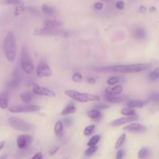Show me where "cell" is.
<instances>
[{"instance_id": "obj_1", "label": "cell", "mask_w": 159, "mask_h": 159, "mask_svg": "<svg viewBox=\"0 0 159 159\" xmlns=\"http://www.w3.org/2000/svg\"><path fill=\"white\" fill-rule=\"evenodd\" d=\"M148 67V65L143 63L129 64V65H118L112 66L99 67L94 68V70L99 73H110L112 71L131 73H137L146 70Z\"/></svg>"}, {"instance_id": "obj_2", "label": "cell", "mask_w": 159, "mask_h": 159, "mask_svg": "<svg viewBox=\"0 0 159 159\" xmlns=\"http://www.w3.org/2000/svg\"><path fill=\"white\" fill-rule=\"evenodd\" d=\"M4 52L7 60L9 62H14L16 54V40L14 34L9 32L4 39Z\"/></svg>"}, {"instance_id": "obj_3", "label": "cell", "mask_w": 159, "mask_h": 159, "mask_svg": "<svg viewBox=\"0 0 159 159\" xmlns=\"http://www.w3.org/2000/svg\"><path fill=\"white\" fill-rule=\"evenodd\" d=\"M64 93L66 96H69L71 99L80 102H87L89 101H99V97L97 95L91 94L88 93H80L78 91L71 90V89L65 90Z\"/></svg>"}, {"instance_id": "obj_4", "label": "cell", "mask_w": 159, "mask_h": 159, "mask_svg": "<svg viewBox=\"0 0 159 159\" xmlns=\"http://www.w3.org/2000/svg\"><path fill=\"white\" fill-rule=\"evenodd\" d=\"M20 64L23 70L27 74H31L34 69V66L30 58L27 48L23 46L20 54Z\"/></svg>"}, {"instance_id": "obj_5", "label": "cell", "mask_w": 159, "mask_h": 159, "mask_svg": "<svg viewBox=\"0 0 159 159\" xmlns=\"http://www.w3.org/2000/svg\"><path fill=\"white\" fill-rule=\"evenodd\" d=\"M8 123L11 127L18 130L28 131L33 128V125L32 124L16 117H9L8 119Z\"/></svg>"}, {"instance_id": "obj_6", "label": "cell", "mask_w": 159, "mask_h": 159, "mask_svg": "<svg viewBox=\"0 0 159 159\" xmlns=\"http://www.w3.org/2000/svg\"><path fill=\"white\" fill-rule=\"evenodd\" d=\"M37 35H61L63 37L68 36V32L58 28H40L37 29L34 31Z\"/></svg>"}, {"instance_id": "obj_7", "label": "cell", "mask_w": 159, "mask_h": 159, "mask_svg": "<svg viewBox=\"0 0 159 159\" xmlns=\"http://www.w3.org/2000/svg\"><path fill=\"white\" fill-rule=\"evenodd\" d=\"M40 109L37 105H16L12 106L9 108V111L11 112H35Z\"/></svg>"}, {"instance_id": "obj_8", "label": "cell", "mask_w": 159, "mask_h": 159, "mask_svg": "<svg viewBox=\"0 0 159 159\" xmlns=\"http://www.w3.org/2000/svg\"><path fill=\"white\" fill-rule=\"evenodd\" d=\"M22 80V76L20 71L19 69H16L14 71L11 80L8 82V84H7L8 88L11 89H16L18 88L20 85Z\"/></svg>"}, {"instance_id": "obj_9", "label": "cell", "mask_w": 159, "mask_h": 159, "mask_svg": "<svg viewBox=\"0 0 159 159\" xmlns=\"http://www.w3.org/2000/svg\"><path fill=\"white\" fill-rule=\"evenodd\" d=\"M32 140V137L29 134L20 135L17 139V147L20 149H25L30 145Z\"/></svg>"}, {"instance_id": "obj_10", "label": "cell", "mask_w": 159, "mask_h": 159, "mask_svg": "<svg viewBox=\"0 0 159 159\" xmlns=\"http://www.w3.org/2000/svg\"><path fill=\"white\" fill-rule=\"evenodd\" d=\"M37 74L39 77L49 76L52 75V70L45 61H41L37 68Z\"/></svg>"}, {"instance_id": "obj_11", "label": "cell", "mask_w": 159, "mask_h": 159, "mask_svg": "<svg viewBox=\"0 0 159 159\" xmlns=\"http://www.w3.org/2000/svg\"><path fill=\"white\" fill-rule=\"evenodd\" d=\"M33 93L37 95H40V96H55V94L53 91L52 90L39 86L37 84H34L33 85Z\"/></svg>"}, {"instance_id": "obj_12", "label": "cell", "mask_w": 159, "mask_h": 159, "mask_svg": "<svg viewBox=\"0 0 159 159\" xmlns=\"http://www.w3.org/2000/svg\"><path fill=\"white\" fill-rule=\"evenodd\" d=\"M138 116H129V117H121L119 119H117L114 120H113L111 123V126L113 127H116V126H119L124 124H127L129 122H131L132 121L138 120Z\"/></svg>"}, {"instance_id": "obj_13", "label": "cell", "mask_w": 159, "mask_h": 159, "mask_svg": "<svg viewBox=\"0 0 159 159\" xmlns=\"http://www.w3.org/2000/svg\"><path fill=\"white\" fill-rule=\"evenodd\" d=\"M123 129L127 131L135 133H142L146 131V128L138 123H131L125 126Z\"/></svg>"}, {"instance_id": "obj_14", "label": "cell", "mask_w": 159, "mask_h": 159, "mask_svg": "<svg viewBox=\"0 0 159 159\" xmlns=\"http://www.w3.org/2000/svg\"><path fill=\"white\" fill-rule=\"evenodd\" d=\"M9 94L6 91L0 93V107L6 109L8 107Z\"/></svg>"}, {"instance_id": "obj_15", "label": "cell", "mask_w": 159, "mask_h": 159, "mask_svg": "<svg viewBox=\"0 0 159 159\" xmlns=\"http://www.w3.org/2000/svg\"><path fill=\"white\" fill-rule=\"evenodd\" d=\"M122 87L120 85H117L112 88H105V93L108 94H119L122 91Z\"/></svg>"}, {"instance_id": "obj_16", "label": "cell", "mask_w": 159, "mask_h": 159, "mask_svg": "<svg viewBox=\"0 0 159 159\" xmlns=\"http://www.w3.org/2000/svg\"><path fill=\"white\" fill-rule=\"evenodd\" d=\"M45 28H57L62 25V23L58 20H47L43 22V24Z\"/></svg>"}, {"instance_id": "obj_17", "label": "cell", "mask_w": 159, "mask_h": 159, "mask_svg": "<svg viewBox=\"0 0 159 159\" xmlns=\"http://www.w3.org/2000/svg\"><path fill=\"white\" fill-rule=\"evenodd\" d=\"M104 99L106 101L112 102V103H117V102H120L121 101H122L123 98L122 97H116L113 94H104Z\"/></svg>"}, {"instance_id": "obj_18", "label": "cell", "mask_w": 159, "mask_h": 159, "mask_svg": "<svg viewBox=\"0 0 159 159\" xmlns=\"http://www.w3.org/2000/svg\"><path fill=\"white\" fill-rule=\"evenodd\" d=\"M135 37H136L138 39H143L146 37L147 32L142 27H139L137 28L134 32Z\"/></svg>"}, {"instance_id": "obj_19", "label": "cell", "mask_w": 159, "mask_h": 159, "mask_svg": "<svg viewBox=\"0 0 159 159\" xmlns=\"http://www.w3.org/2000/svg\"><path fill=\"white\" fill-rule=\"evenodd\" d=\"M34 94L31 92H25V93H23L20 94V98L21 99V100L25 102V103H29L30 102L32 99L34 98Z\"/></svg>"}, {"instance_id": "obj_20", "label": "cell", "mask_w": 159, "mask_h": 159, "mask_svg": "<svg viewBox=\"0 0 159 159\" xmlns=\"http://www.w3.org/2000/svg\"><path fill=\"white\" fill-rule=\"evenodd\" d=\"M127 104L129 108H141L143 106V102L142 101L139 100H130L127 102Z\"/></svg>"}, {"instance_id": "obj_21", "label": "cell", "mask_w": 159, "mask_h": 159, "mask_svg": "<svg viewBox=\"0 0 159 159\" xmlns=\"http://www.w3.org/2000/svg\"><path fill=\"white\" fill-rule=\"evenodd\" d=\"M88 116L92 119H99L101 117V112L97 109H92L88 112Z\"/></svg>"}, {"instance_id": "obj_22", "label": "cell", "mask_w": 159, "mask_h": 159, "mask_svg": "<svg viewBox=\"0 0 159 159\" xmlns=\"http://www.w3.org/2000/svg\"><path fill=\"white\" fill-rule=\"evenodd\" d=\"M63 124L60 120H58L57 122V123L55 125L54 127V132L55 134L57 136H61L62 132H63Z\"/></svg>"}, {"instance_id": "obj_23", "label": "cell", "mask_w": 159, "mask_h": 159, "mask_svg": "<svg viewBox=\"0 0 159 159\" xmlns=\"http://www.w3.org/2000/svg\"><path fill=\"white\" fill-rule=\"evenodd\" d=\"M149 154L148 149L146 147H142L138 153V157L139 159H146L148 157Z\"/></svg>"}, {"instance_id": "obj_24", "label": "cell", "mask_w": 159, "mask_h": 159, "mask_svg": "<svg viewBox=\"0 0 159 159\" xmlns=\"http://www.w3.org/2000/svg\"><path fill=\"white\" fill-rule=\"evenodd\" d=\"M76 111V107L73 104H70L65 107L61 112L62 116H65L69 114H73Z\"/></svg>"}, {"instance_id": "obj_25", "label": "cell", "mask_w": 159, "mask_h": 159, "mask_svg": "<svg viewBox=\"0 0 159 159\" xmlns=\"http://www.w3.org/2000/svg\"><path fill=\"white\" fill-rule=\"evenodd\" d=\"M42 11L43 13L48 15H52L55 13V9L53 7L48 6L45 4L42 6Z\"/></svg>"}, {"instance_id": "obj_26", "label": "cell", "mask_w": 159, "mask_h": 159, "mask_svg": "<svg viewBox=\"0 0 159 159\" xmlns=\"http://www.w3.org/2000/svg\"><path fill=\"white\" fill-rule=\"evenodd\" d=\"M120 113L122 114H123L124 116H125L127 117H129V116H137L135 111L134 109H132V108H129V107H125L123 108L121 111H120Z\"/></svg>"}, {"instance_id": "obj_27", "label": "cell", "mask_w": 159, "mask_h": 159, "mask_svg": "<svg viewBox=\"0 0 159 159\" xmlns=\"http://www.w3.org/2000/svg\"><path fill=\"white\" fill-rule=\"evenodd\" d=\"M125 138H126V135L125 134H121L119 136V137L118 138V139L117 140V141H116V142L115 143V145H114V148L116 149L119 148L122 146L123 143L124 142V141L125 140Z\"/></svg>"}, {"instance_id": "obj_28", "label": "cell", "mask_w": 159, "mask_h": 159, "mask_svg": "<svg viewBox=\"0 0 159 159\" xmlns=\"http://www.w3.org/2000/svg\"><path fill=\"white\" fill-rule=\"evenodd\" d=\"M100 135H95L94 136H93L90 140L88 141V142L87 143V145L88 147H91V146H95L97 143L100 140Z\"/></svg>"}, {"instance_id": "obj_29", "label": "cell", "mask_w": 159, "mask_h": 159, "mask_svg": "<svg viewBox=\"0 0 159 159\" xmlns=\"http://www.w3.org/2000/svg\"><path fill=\"white\" fill-rule=\"evenodd\" d=\"M158 77H159V68L155 69L148 75L149 80L153 81H156L158 78Z\"/></svg>"}, {"instance_id": "obj_30", "label": "cell", "mask_w": 159, "mask_h": 159, "mask_svg": "<svg viewBox=\"0 0 159 159\" xmlns=\"http://www.w3.org/2000/svg\"><path fill=\"white\" fill-rule=\"evenodd\" d=\"M21 4V0H0V5L2 4Z\"/></svg>"}, {"instance_id": "obj_31", "label": "cell", "mask_w": 159, "mask_h": 159, "mask_svg": "<svg viewBox=\"0 0 159 159\" xmlns=\"http://www.w3.org/2000/svg\"><path fill=\"white\" fill-rule=\"evenodd\" d=\"M94 129H95V125H88V126L84 128V132H83L84 135L85 136L90 135L93 132Z\"/></svg>"}, {"instance_id": "obj_32", "label": "cell", "mask_w": 159, "mask_h": 159, "mask_svg": "<svg viewBox=\"0 0 159 159\" xmlns=\"http://www.w3.org/2000/svg\"><path fill=\"white\" fill-rule=\"evenodd\" d=\"M98 149V147L95 145V146H91V147H89L88 148H87L85 152H84V155L87 157H89V156H91L94 153H95L96 152Z\"/></svg>"}, {"instance_id": "obj_33", "label": "cell", "mask_w": 159, "mask_h": 159, "mask_svg": "<svg viewBox=\"0 0 159 159\" xmlns=\"http://www.w3.org/2000/svg\"><path fill=\"white\" fill-rule=\"evenodd\" d=\"M119 81V78L117 76H112L107 80V84L109 85H114Z\"/></svg>"}, {"instance_id": "obj_34", "label": "cell", "mask_w": 159, "mask_h": 159, "mask_svg": "<svg viewBox=\"0 0 159 159\" xmlns=\"http://www.w3.org/2000/svg\"><path fill=\"white\" fill-rule=\"evenodd\" d=\"M82 75L79 73H75L72 76V80L76 83H80L82 81Z\"/></svg>"}, {"instance_id": "obj_35", "label": "cell", "mask_w": 159, "mask_h": 159, "mask_svg": "<svg viewBox=\"0 0 159 159\" xmlns=\"http://www.w3.org/2000/svg\"><path fill=\"white\" fill-rule=\"evenodd\" d=\"M149 100L152 102H157L159 101V94L157 93H153L150 94L149 97Z\"/></svg>"}, {"instance_id": "obj_36", "label": "cell", "mask_w": 159, "mask_h": 159, "mask_svg": "<svg viewBox=\"0 0 159 159\" xmlns=\"http://www.w3.org/2000/svg\"><path fill=\"white\" fill-rule=\"evenodd\" d=\"M109 107V106L106 104H96L94 106V108L96 109H105Z\"/></svg>"}, {"instance_id": "obj_37", "label": "cell", "mask_w": 159, "mask_h": 159, "mask_svg": "<svg viewBox=\"0 0 159 159\" xmlns=\"http://www.w3.org/2000/svg\"><path fill=\"white\" fill-rule=\"evenodd\" d=\"M124 152L123 150L122 149H120L117 151V153H116V159H122L124 157Z\"/></svg>"}, {"instance_id": "obj_38", "label": "cell", "mask_w": 159, "mask_h": 159, "mask_svg": "<svg viewBox=\"0 0 159 159\" xmlns=\"http://www.w3.org/2000/svg\"><path fill=\"white\" fill-rule=\"evenodd\" d=\"M116 7L119 9H123L124 8V3L122 1H119L116 3Z\"/></svg>"}, {"instance_id": "obj_39", "label": "cell", "mask_w": 159, "mask_h": 159, "mask_svg": "<svg viewBox=\"0 0 159 159\" xmlns=\"http://www.w3.org/2000/svg\"><path fill=\"white\" fill-rule=\"evenodd\" d=\"M58 149H59V147H54L52 148H51L49 151L50 155H53L54 154H55L58 150Z\"/></svg>"}, {"instance_id": "obj_40", "label": "cell", "mask_w": 159, "mask_h": 159, "mask_svg": "<svg viewBox=\"0 0 159 159\" xmlns=\"http://www.w3.org/2000/svg\"><path fill=\"white\" fill-rule=\"evenodd\" d=\"M103 7V4L102 2H96L94 4V9H97V10H100Z\"/></svg>"}, {"instance_id": "obj_41", "label": "cell", "mask_w": 159, "mask_h": 159, "mask_svg": "<svg viewBox=\"0 0 159 159\" xmlns=\"http://www.w3.org/2000/svg\"><path fill=\"white\" fill-rule=\"evenodd\" d=\"M32 159H43V155L42 153L41 152H37L36 153L33 157L32 158Z\"/></svg>"}, {"instance_id": "obj_42", "label": "cell", "mask_w": 159, "mask_h": 159, "mask_svg": "<svg viewBox=\"0 0 159 159\" xmlns=\"http://www.w3.org/2000/svg\"><path fill=\"white\" fill-rule=\"evenodd\" d=\"M28 10H29V11L30 13L34 14V15H36V14H39V11H38V10H37V9L34 8V7H29V8H28Z\"/></svg>"}, {"instance_id": "obj_43", "label": "cell", "mask_w": 159, "mask_h": 159, "mask_svg": "<svg viewBox=\"0 0 159 159\" xmlns=\"http://www.w3.org/2000/svg\"><path fill=\"white\" fill-rule=\"evenodd\" d=\"M87 81H88V83L94 84H95V83H96V79L95 78H93V77H89V78H88Z\"/></svg>"}, {"instance_id": "obj_44", "label": "cell", "mask_w": 159, "mask_h": 159, "mask_svg": "<svg viewBox=\"0 0 159 159\" xmlns=\"http://www.w3.org/2000/svg\"><path fill=\"white\" fill-rule=\"evenodd\" d=\"M64 122H65L66 124L70 125V124H71V122H72V120H71V119H70V118H65V119H64Z\"/></svg>"}, {"instance_id": "obj_45", "label": "cell", "mask_w": 159, "mask_h": 159, "mask_svg": "<svg viewBox=\"0 0 159 159\" xmlns=\"http://www.w3.org/2000/svg\"><path fill=\"white\" fill-rule=\"evenodd\" d=\"M145 10H146L145 7H144V6H140V12H143L145 11Z\"/></svg>"}, {"instance_id": "obj_46", "label": "cell", "mask_w": 159, "mask_h": 159, "mask_svg": "<svg viewBox=\"0 0 159 159\" xmlns=\"http://www.w3.org/2000/svg\"><path fill=\"white\" fill-rule=\"evenodd\" d=\"M4 144H5V142L4 141H2V142H0V150L2 148V147H4Z\"/></svg>"}, {"instance_id": "obj_47", "label": "cell", "mask_w": 159, "mask_h": 159, "mask_svg": "<svg viewBox=\"0 0 159 159\" xmlns=\"http://www.w3.org/2000/svg\"><path fill=\"white\" fill-rule=\"evenodd\" d=\"M8 157V154H5L0 157V159H6Z\"/></svg>"}, {"instance_id": "obj_48", "label": "cell", "mask_w": 159, "mask_h": 159, "mask_svg": "<svg viewBox=\"0 0 159 159\" xmlns=\"http://www.w3.org/2000/svg\"><path fill=\"white\" fill-rule=\"evenodd\" d=\"M150 11L151 12H153L154 11H155V10H156V8L155 7H153V6H152V7H151L150 8Z\"/></svg>"}, {"instance_id": "obj_49", "label": "cell", "mask_w": 159, "mask_h": 159, "mask_svg": "<svg viewBox=\"0 0 159 159\" xmlns=\"http://www.w3.org/2000/svg\"><path fill=\"white\" fill-rule=\"evenodd\" d=\"M103 1H112V0H102Z\"/></svg>"}]
</instances>
